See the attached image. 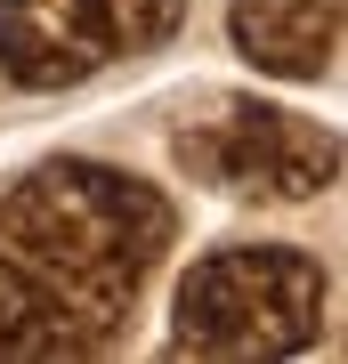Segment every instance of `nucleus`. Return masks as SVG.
Returning a JSON list of instances; mask_svg holds the SVG:
<instances>
[{
  "label": "nucleus",
  "mask_w": 348,
  "mask_h": 364,
  "mask_svg": "<svg viewBox=\"0 0 348 364\" xmlns=\"http://www.w3.org/2000/svg\"><path fill=\"white\" fill-rule=\"evenodd\" d=\"M0 235L33 275L73 299L90 324L114 340V324L130 316L138 284L154 275V259L170 251V203L130 170L105 162H41L0 195Z\"/></svg>",
  "instance_id": "obj_1"
},
{
  "label": "nucleus",
  "mask_w": 348,
  "mask_h": 364,
  "mask_svg": "<svg viewBox=\"0 0 348 364\" xmlns=\"http://www.w3.org/2000/svg\"><path fill=\"white\" fill-rule=\"evenodd\" d=\"M324 324V267L292 243H235L194 259L179 284V324L170 348L211 356V364H259V356H300Z\"/></svg>",
  "instance_id": "obj_2"
},
{
  "label": "nucleus",
  "mask_w": 348,
  "mask_h": 364,
  "mask_svg": "<svg viewBox=\"0 0 348 364\" xmlns=\"http://www.w3.org/2000/svg\"><path fill=\"white\" fill-rule=\"evenodd\" d=\"M186 0H0V73L16 90H73L179 33Z\"/></svg>",
  "instance_id": "obj_3"
},
{
  "label": "nucleus",
  "mask_w": 348,
  "mask_h": 364,
  "mask_svg": "<svg viewBox=\"0 0 348 364\" xmlns=\"http://www.w3.org/2000/svg\"><path fill=\"white\" fill-rule=\"evenodd\" d=\"M179 162L203 186L243 195V203H308L340 178V138L324 122L284 114V105L227 97V105H211L203 122L179 130Z\"/></svg>",
  "instance_id": "obj_4"
},
{
  "label": "nucleus",
  "mask_w": 348,
  "mask_h": 364,
  "mask_svg": "<svg viewBox=\"0 0 348 364\" xmlns=\"http://www.w3.org/2000/svg\"><path fill=\"white\" fill-rule=\"evenodd\" d=\"M235 49L275 81H316L340 49V0H235L227 9Z\"/></svg>",
  "instance_id": "obj_5"
},
{
  "label": "nucleus",
  "mask_w": 348,
  "mask_h": 364,
  "mask_svg": "<svg viewBox=\"0 0 348 364\" xmlns=\"http://www.w3.org/2000/svg\"><path fill=\"white\" fill-rule=\"evenodd\" d=\"M90 348H105V332L49 275H33L16 251H0V356L9 364H57V356H90Z\"/></svg>",
  "instance_id": "obj_6"
},
{
  "label": "nucleus",
  "mask_w": 348,
  "mask_h": 364,
  "mask_svg": "<svg viewBox=\"0 0 348 364\" xmlns=\"http://www.w3.org/2000/svg\"><path fill=\"white\" fill-rule=\"evenodd\" d=\"M340 9H348V0H340Z\"/></svg>",
  "instance_id": "obj_7"
}]
</instances>
